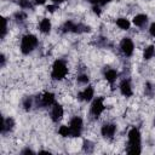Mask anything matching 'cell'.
Wrapping results in <instances>:
<instances>
[{"label":"cell","instance_id":"obj_17","mask_svg":"<svg viewBox=\"0 0 155 155\" xmlns=\"http://www.w3.org/2000/svg\"><path fill=\"white\" fill-rule=\"evenodd\" d=\"M33 107H35V99L31 96H27L22 99V108L25 111H30L33 109Z\"/></svg>","mask_w":155,"mask_h":155},{"label":"cell","instance_id":"obj_22","mask_svg":"<svg viewBox=\"0 0 155 155\" xmlns=\"http://www.w3.org/2000/svg\"><path fill=\"white\" fill-rule=\"evenodd\" d=\"M58 134L62 136L63 138L70 137V127H69V125H61L58 127Z\"/></svg>","mask_w":155,"mask_h":155},{"label":"cell","instance_id":"obj_28","mask_svg":"<svg viewBox=\"0 0 155 155\" xmlns=\"http://www.w3.org/2000/svg\"><path fill=\"white\" fill-rule=\"evenodd\" d=\"M87 2L91 4L92 6H94V5H98L99 4V0H87Z\"/></svg>","mask_w":155,"mask_h":155},{"label":"cell","instance_id":"obj_20","mask_svg":"<svg viewBox=\"0 0 155 155\" xmlns=\"http://www.w3.org/2000/svg\"><path fill=\"white\" fill-rule=\"evenodd\" d=\"M18 6L21 7V10H33L34 8V1L31 0H17Z\"/></svg>","mask_w":155,"mask_h":155},{"label":"cell","instance_id":"obj_5","mask_svg":"<svg viewBox=\"0 0 155 155\" xmlns=\"http://www.w3.org/2000/svg\"><path fill=\"white\" fill-rule=\"evenodd\" d=\"M69 127H70V137L79 138L84 131V120L80 115H73L69 119Z\"/></svg>","mask_w":155,"mask_h":155},{"label":"cell","instance_id":"obj_3","mask_svg":"<svg viewBox=\"0 0 155 155\" xmlns=\"http://www.w3.org/2000/svg\"><path fill=\"white\" fill-rule=\"evenodd\" d=\"M39 46V39L35 34L31 33H27L24 35H22L21 40H19V51L23 54H30L31 52H34Z\"/></svg>","mask_w":155,"mask_h":155},{"label":"cell","instance_id":"obj_1","mask_svg":"<svg viewBox=\"0 0 155 155\" xmlns=\"http://www.w3.org/2000/svg\"><path fill=\"white\" fill-rule=\"evenodd\" d=\"M128 154H140L142 153V134L138 127L133 126L127 132V149Z\"/></svg>","mask_w":155,"mask_h":155},{"label":"cell","instance_id":"obj_8","mask_svg":"<svg viewBox=\"0 0 155 155\" xmlns=\"http://www.w3.org/2000/svg\"><path fill=\"white\" fill-rule=\"evenodd\" d=\"M116 131H117V126L116 124L114 122H104L102 126H101V134L103 138H105L107 140H111L114 139L115 134H116Z\"/></svg>","mask_w":155,"mask_h":155},{"label":"cell","instance_id":"obj_21","mask_svg":"<svg viewBox=\"0 0 155 155\" xmlns=\"http://www.w3.org/2000/svg\"><path fill=\"white\" fill-rule=\"evenodd\" d=\"M94 143L92 142V140H90V139H84L82 140V144H81V148H82V150L85 151V153H92L93 150H94Z\"/></svg>","mask_w":155,"mask_h":155},{"label":"cell","instance_id":"obj_18","mask_svg":"<svg viewBox=\"0 0 155 155\" xmlns=\"http://www.w3.org/2000/svg\"><path fill=\"white\" fill-rule=\"evenodd\" d=\"M154 56H155V46L154 45H148L143 48V58L145 61L153 59Z\"/></svg>","mask_w":155,"mask_h":155},{"label":"cell","instance_id":"obj_29","mask_svg":"<svg viewBox=\"0 0 155 155\" xmlns=\"http://www.w3.org/2000/svg\"><path fill=\"white\" fill-rule=\"evenodd\" d=\"M153 124H154V126H155V117H154V121H153Z\"/></svg>","mask_w":155,"mask_h":155},{"label":"cell","instance_id":"obj_4","mask_svg":"<svg viewBox=\"0 0 155 155\" xmlns=\"http://www.w3.org/2000/svg\"><path fill=\"white\" fill-rule=\"evenodd\" d=\"M107 109V104H105V97H94L91 101V105H90V116L93 119H98L103 115V113Z\"/></svg>","mask_w":155,"mask_h":155},{"label":"cell","instance_id":"obj_13","mask_svg":"<svg viewBox=\"0 0 155 155\" xmlns=\"http://www.w3.org/2000/svg\"><path fill=\"white\" fill-rule=\"evenodd\" d=\"M52 29V22L48 17H44L40 19V22L38 23V30L41 34H48Z\"/></svg>","mask_w":155,"mask_h":155},{"label":"cell","instance_id":"obj_10","mask_svg":"<svg viewBox=\"0 0 155 155\" xmlns=\"http://www.w3.org/2000/svg\"><path fill=\"white\" fill-rule=\"evenodd\" d=\"M117 88H119L120 93H121L124 97H126V98H130V97L133 96V86H132V82H131L130 79L124 78V79L120 81Z\"/></svg>","mask_w":155,"mask_h":155},{"label":"cell","instance_id":"obj_16","mask_svg":"<svg viewBox=\"0 0 155 155\" xmlns=\"http://www.w3.org/2000/svg\"><path fill=\"white\" fill-rule=\"evenodd\" d=\"M143 92H144V96L148 97V98L155 97V84L151 82V81H147V82L144 84Z\"/></svg>","mask_w":155,"mask_h":155},{"label":"cell","instance_id":"obj_25","mask_svg":"<svg viewBox=\"0 0 155 155\" xmlns=\"http://www.w3.org/2000/svg\"><path fill=\"white\" fill-rule=\"evenodd\" d=\"M33 1H34L35 5H39V6H40V5H45L47 0H33Z\"/></svg>","mask_w":155,"mask_h":155},{"label":"cell","instance_id":"obj_27","mask_svg":"<svg viewBox=\"0 0 155 155\" xmlns=\"http://www.w3.org/2000/svg\"><path fill=\"white\" fill-rule=\"evenodd\" d=\"M50 1H51L52 4H56V5H58V6H59L61 4H63V2H65L67 0H50Z\"/></svg>","mask_w":155,"mask_h":155},{"label":"cell","instance_id":"obj_23","mask_svg":"<svg viewBox=\"0 0 155 155\" xmlns=\"http://www.w3.org/2000/svg\"><path fill=\"white\" fill-rule=\"evenodd\" d=\"M148 31H149V35H150L151 38H155V22H153V23L149 25Z\"/></svg>","mask_w":155,"mask_h":155},{"label":"cell","instance_id":"obj_2","mask_svg":"<svg viewBox=\"0 0 155 155\" xmlns=\"http://www.w3.org/2000/svg\"><path fill=\"white\" fill-rule=\"evenodd\" d=\"M69 75V68L64 59L57 58L51 65V79L57 82L64 81Z\"/></svg>","mask_w":155,"mask_h":155},{"label":"cell","instance_id":"obj_12","mask_svg":"<svg viewBox=\"0 0 155 155\" xmlns=\"http://www.w3.org/2000/svg\"><path fill=\"white\" fill-rule=\"evenodd\" d=\"M15 126H16V122H15L13 117H11V116H7V117L2 116V122H1V134L5 137L7 133H11V132L13 131Z\"/></svg>","mask_w":155,"mask_h":155},{"label":"cell","instance_id":"obj_24","mask_svg":"<svg viewBox=\"0 0 155 155\" xmlns=\"http://www.w3.org/2000/svg\"><path fill=\"white\" fill-rule=\"evenodd\" d=\"M111 2V0H99V6L102 7V6H105V5H108V4H110Z\"/></svg>","mask_w":155,"mask_h":155},{"label":"cell","instance_id":"obj_26","mask_svg":"<svg viewBox=\"0 0 155 155\" xmlns=\"http://www.w3.org/2000/svg\"><path fill=\"white\" fill-rule=\"evenodd\" d=\"M21 153H22V154H34V151H33L31 149H29V148H25V149H23Z\"/></svg>","mask_w":155,"mask_h":155},{"label":"cell","instance_id":"obj_15","mask_svg":"<svg viewBox=\"0 0 155 155\" xmlns=\"http://www.w3.org/2000/svg\"><path fill=\"white\" fill-rule=\"evenodd\" d=\"M131 24H132V22L126 17H117L116 21H115V25L120 30H130L131 29Z\"/></svg>","mask_w":155,"mask_h":155},{"label":"cell","instance_id":"obj_11","mask_svg":"<svg viewBox=\"0 0 155 155\" xmlns=\"http://www.w3.org/2000/svg\"><path fill=\"white\" fill-rule=\"evenodd\" d=\"M103 78H104V81L109 84V86H114V84L119 79V71L115 68L107 67V69L103 70Z\"/></svg>","mask_w":155,"mask_h":155},{"label":"cell","instance_id":"obj_14","mask_svg":"<svg viewBox=\"0 0 155 155\" xmlns=\"http://www.w3.org/2000/svg\"><path fill=\"white\" fill-rule=\"evenodd\" d=\"M132 24L138 28H144L148 24V16L144 13H137L132 18Z\"/></svg>","mask_w":155,"mask_h":155},{"label":"cell","instance_id":"obj_9","mask_svg":"<svg viewBox=\"0 0 155 155\" xmlns=\"http://www.w3.org/2000/svg\"><path fill=\"white\" fill-rule=\"evenodd\" d=\"M63 116H64V107L61 103L56 102L52 107H50V119L52 122L58 124L63 119Z\"/></svg>","mask_w":155,"mask_h":155},{"label":"cell","instance_id":"obj_19","mask_svg":"<svg viewBox=\"0 0 155 155\" xmlns=\"http://www.w3.org/2000/svg\"><path fill=\"white\" fill-rule=\"evenodd\" d=\"M75 80H76V84L78 85H81V86H87L90 84V76L86 73L78 74L76 78H75Z\"/></svg>","mask_w":155,"mask_h":155},{"label":"cell","instance_id":"obj_7","mask_svg":"<svg viewBox=\"0 0 155 155\" xmlns=\"http://www.w3.org/2000/svg\"><path fill=\"white\" fill-rule=\"evenodd\" d=\"M94 93H96L94 86L87 85V86H85L84 88H81V90L78 91L76 97H78L79 101L85 102V103H88V102H91V101L94 98Z\"/></svg>","mask_w":155,"mask_h":155},{"label":"cell","instance_id":"obj_6","mask_svg":"<svg viewBox=\"0 0 155 155\" xmlns=\"http://www.w3.org/2000/svg\"><path fill=\"white\" fill-rule=\"evenodd\" d=\"M119 50L122 53V56L130 58L134 53V42L130 36H125L119 42Z\"/></svg>","mask_w":155,"mask_h":155}]
</instances>
